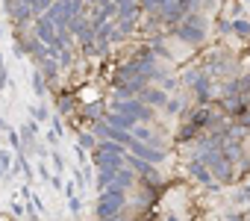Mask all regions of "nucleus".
Returning a JSON list of instances; mask_svg holds the SVG:
<instances>
[{
    "label": "nucleus",
    "mask_w": 250,
    "mask_h": 221,
    "mask_svg": "<svg viewBox=\"0 0 250 221\" xmlns=\"http://www.w3.org/2000/svg\"><path fill=\"white\" fill-rule=\"evenodd\" d=\"M229 30H232L235 36H241V39H247V36H250V24H247V21H232V24H229Z\"/></svg>",
    "instance_id": "27"
},
{
    "label": "nucleus",
    "mask_w": 250,
    "mask_h": 221,
    "mask_svg": "<svg viewBox=\"0 0 250 221\" xmlns=\"http://www.w3.org/2000/svg\"><path fill=\"white\" fill-rule=\"evenodd\" d=\"M56 62H59L62 68H68V65L74 62V56H71V50H68V47H62V50H56Z\"/></svg>",
    "instance_id": "30"
},
{
    "label": "nucleus",
    "mask_w": 250,
    "mask_h": 221,
    "mask_svg": "<svg viewBox=\"0 0 250 221\" xmlns=\"http://www.w3.org/2000/svg\"><path fill=\"white\" fill-rule=\"evenodd\" d=\"M118 30H121V36H130L133 30H136V15H130V18H124V15H118V24H115Z\"/></svg>",
    "instance_id": "22"
},
{
    "label": "nucleus",
    "mask_w": 250,
    "mask_h": 221,
    "mask_svg": "<svg viewBox=\"0 0 250 221\" xmlns=\"http://www.w3.org/2000/svg\"><path fill=\"white\" fill-rule=\"evenodd\" d=\"M115 3V9H118V15H124V18H130V15H136V0H112Z\"/></svg>",
    "instance_id": "20"
},
{
    "label": "nucleus",
    "mask_w": 250,
    "mask_h": 221,
    "mask_svg": "<svg viewBox=\"0 0 250 221\" xmlns=\"http://www.w3.org/2000/svg\"><path fill=\"white\" fill-rule=\"evenodd\" d=\"M133 183H136V174H133V168H124V165H121V168L115 171V180H112V186H118V189H124V192H127Z\"/></svg>",
    "instance_id": "16"
},
{
    "label": "nucleus",
    "mask_w": 250,
    "mask_h": 221,
    "mask_svg": "<svg viewBox=\"0 0 250 221\" xmlns=\"http://www.w3.org/2000/svg\"><path fill=\"white\" fill-rule=\"evenodd\" d=\"M139 100H142V103H147V106H165V103H168V94H165V88L145 86V88L139 91Z\"/></svg>",
    "instance_id": "10"
},
{
    "label": "nucleus",
    "mask_w": 250,
    "mask_h": 221,
    "mask_svg": "<svg viewBox=\"0 0 250 221\" xmlns=\"http://www.w3.org/2000/svg\"><path fill=\"white\" fill-rule=\"evenodd\" d=\"M159 12H162V21H165V24H180V21L186 18V12H183L177 3H165V6H159Z\"/></svg>",
    "instance_id": "17"
},
{
    "label": "nucleus",
    "mask_w": 250,
    "mask_h": 221,
    "mask_svg": "<svg viewBox=\"0 0 250 221\" xmlns=\"http://www.w3.org/2000/svg\"><path fill=\"white\" fill-rule=\"evenodd\" d=\"M39 177H42V183H50V177H53V174L47 171V165H44V162L39 165Z\"/></svg>",
    "instance_id": "38"
},
{
    "label": "nucleus",
    "mask_w": 250,
    "mask_h": 221,
    "mask_svg": "<svg viewBox=\"0 0 250 221\" xmlns=\"http://www.w3.org/2000/svg\"><path fill=\"white\" fill-rule=\"evenodd\" d=\"M50 186H53V189H62V177H59V174H56V177H50Z\"/></svg>",
    "instance_id": "42"
},
{
    "label": "nucleus",
    "mask_w": 250,
    "mask_h": 221,
    "mask_svg": "<svg viewBox=\"0 0 250 221\" xmlns=\"http://www.w3.org/2000/svg\"><path fill=\"white\" fill-rule=\"evenodd\" d=\"M0 171H3V174L12 171V154L9 151H0Z\"/></svg>",
    "instance_id": "29"
},
{
    "label": "nucleus",
    "mask_w": 250,
    "mask_h": 221,
    "mask_svg": "<svg viewBox=\"0 0 250 221\" xmlns=\"http://www.w3.org/2000/svg\"><path fill=\"white\" fill-rule=\"evenodd\" d=\"M68 206H71V212H80V209H83V200H80L77 195H71V198H68Z\"/></svg>",
    "instance_id": "35"
},
{
    "label": "nucleus",
    "mask_w": 250,
    "mask_h": 221,
    "mask_svg": "<svg viewBox=\"0 0 250 221\" xmlns=\"http://www.w3.org/2000/svg\"><path fill=\"white\" fill-rule=\"evenodd\" d=\"M221 106L227 109L229 115H241L244 109H247V97L244 94H224V100H221Z\"/></svg>",
    "instance_id": "12"
},
{
    "label": "nucleus",
    "mask_w": 250,
    "mask_h": 221,
    "mask_svg": "<svg viewBox=\"0 0 250 221\" xmlns=\"http://www.w3.org/2000/svg\"><path fill=\"white\" fill-rule=\"evenodd\" d=\"M235 118H238V124H235L238 130H250V112H247V109H244L241 115H235Z\"/></svg>",
    "instance_id": "32"
},
{
    "label": "nucleus",
    "mask_w": 250,
    "mask_h": 221,
    "mask_svg": "<svg viewBox=\"0 0 250 221\" xmlns=\"http://www.w3.org/2000/svg\"><path fill=\"white\" fill-rule=\"evenodd\" d=\"M50 162H53V168L62 174L65 171V159H62V154H50Z\"/></svg>",
    "instance_id": "34"
},
{
    "label": "nucleus",
    "mask_w": 250,
    "mask_h": 221,
    "mask_svg": "<svg viewBox=\"0 0 250 221\" xmlns=\"http://www.w3.org/2000/svg\"><path fill=\"white\" fill-rule=\"evenodd\" d=\"M33 115H36L39 121H47V118H50V115H47V109H44V106H33Z\"/></svg>",
    "instance_id": "36"
},
{
    "label": "nucleus",
    "mask_w": 250,
    "mask_h": 221,
    "mask_svg": "<svg viewBox=\"0 0 250 221\" xmlns=\"http://www.w3.org/2000/svg\"><path fill=\"white\" fill-rule=\"evenodd\" d=\"M39 65H42L44 80H56V74H59V62H56V56H44V59H39Z\"/></svg>",
    "instance_id": "18"
},
{
    "label": "nucleus",
    "mask_w": 250,
    "mask_h": 221,
    "mask_svg": "<svg viewBox=\"0 0 250 221\" xmlns=\"http://www.w3.org/2000/svg\"><path fill=\"white\" fill-rule=\"evenodd\" d=\"M36 133H39L36 121H27V124H24V142H27V145H33V142H36Z\"/></svg>",
    "instance_id": "28"
},
{
    "label": "nucleus",
    "mask_w": 250,
    "mask_h": 221,
    "mask_svg": "<svg viewBox=\"0 0 250 221\" xmlns=\"http://www.w3.org/2000/svg\"><path fill=\"white\" fill-rule=\"evenodd\" d=\"M47 18L53 21V27H68V21H71L68 0H56V3H50V9H47Z\"/></svg>",
    "instance_id": "8"
},
{
    "label": "nucleus",
    "mask_w": 250,
    "mask_h": 221,
    "mask_svg": "<svg viewBox=\"0 0 250 221\" xmlns=\"http://www.w3.org/2000/svg\"><path fill=\"white\" fill-rule=\"evenodd\" d=\"M174 3H177L183 12H194V9L200 6V0H174Z\"/></svg>",
    "instance_id": "31"
},
{
    "label": "nucleus",
    "mask_w": 250,
    "mask_h": 221,
    "mask_svg": "<svg viewBox=\"0 0 250 221\" xmlns=\"http://www.w3.org/2000/svg\"><path fill=\"white\" fill-rule=\"evenodd\" d=\"M12 212H15V215H24V203H21V200H12Z\"/></svg>",
    "instance_id": "41"
},
{
    "label": "nucleus",
    "mask_w": 250,
    "mask_h": 221,
    "mask_svg": "<svg viewBox=\"0 0 250 221\" xmlns=\"http://www.w3.org/2000/svg\"><path fill=\"white\" fill-rule=\"evenodd\" d=\"M191 86H194V94H197V100H200V103H209V100H212V94H215V86H212L209 74H197Z\"/></svg>",
    "instance_id": "9"
},
{
    "label": "nucleus",
    "mask_w": 250,
    "mask_h": 221,
    "mask_svg": "<svg viewBox=\"0 0 250 221\" xmlns=\"http://www.w3.org/2000/svg\"><path fill=\"white\" fill-rule=\"evenodd\" d=\"M115 171H118V168H115ZM115 171H112V168H97V180H94V183H97V189H100V192H103L106 186H112Z\"/></svg>",
    "instance_id": "21"
},
{
    "label": "nucleus",
    "mask_w": 250,
    "mask_h": 221,
    "mask_svg": "<svg viewBox=\"0 0 250 221\" xmlns=\"http://www.w3.org/2000/svg\"><path fill=\"white\" fill-rule=\"evenodd\" d=\"M6 139H9V145H12V151H15V154H21V151H24V142H21V136H18V130H12V127H6Z\"/></svg>",
    "instance_id": "23"
},
{
    "label": "nucleus",
    "mask_w": 250,
    "mask_h": 221,
    "mask_svg": "<svg viewBox=\"0 0 250 221\" xmlns=\"http://www.w3.org/2000/svg\"><path fill=\"white\" fill-rule=\"evenodd\" d=\"M85 3H91V6H97V3H100V0H85Z\"/></svg>",
    "instance_id": "48"
},
{
    "label": "nucleus",
    "mask_w": 250,
    "mask_h": 221,
    "mask_svg": "<svg viewBox=\"0 0 250 221\" xmlns=\"http://www.w3.org/2000/svg\"><path fill=\"white\" fill-rule=\"evenodd\" d=\"M6 83H9V74H6V65H3V59H0V88H6Z\"/></svg>",
    "instance_id": "37"
},
{
    "label": "nucleus",
    "mask_w": 250,
    "mask_h": 221,
    "mask_svg": "<svg viewBox=\"0 0 250 221\" xmlns=\"http://www.w3.org/2000/svg\"><path fill=\"white\" fill-rule=\"evenodd\" d=\"M106 124H112V127H118V130H133L136 127V121L130 118V115H124V112H106Z\"/></svg>",
    "instance_id": "14"
},
{
    "label": "nucleus",
    "mask_w": 250,
    "mask_h": 221,
    "mask_svg": "<svg viewBox=\"0 0 250 221\" xmlns=\"http://www.w3.org/2000/svg\"><path fill=\"white\" fill-rule=\"evenodd\" d=\"M6 12H9V18L15 21V27L21 30V27H27L33 18H36V12L24 3V0H6Z\"/></svg>",
    "instance_id": "6"
},
{
    "label": "nucleus",
    "mask_w": 250,
    "mask_h": 221,
    "mask_svg": "<svg viewBox=\"0 0 250 221\" xmlns=\"http://www.w3.org/2000/svg\"><path fill=\"white\" fill-rule=\"evenodd\" d=\"M33 24H36V39H39L42 44H53V39H56V27H53V21H50L47 15H36Z\"/></svg>",
    "instance_id": "7"
},
{
    "label": "nucleus",
    "mask_w": 250,
    "mask_h": 221,
    "mask_svg": "<svg viewBox=\"0 0 250 221\" xmlns=\"http://www.w3.org/2000/svg\"><path fill=\"white\" fill-rule=\"evenodd\" d=\"M62 192H65V198L77 195V189H74V183H71V180H68V183H62Z\"/></svg>",
    "instance_id": "39"
},
{
    "label": "nucleus",
    "mask_w": 250,
    "mask_h": 221,
    "mask_svg": "<svg viewBox=\"0 0 250 221\" xmlns=\"http://www.w3.org/2000/svg\"><path fill=\"white\" fill-rule=\"evenodd\" d=\"M6 127H9V124H6L3 118H0V133H6Z\"/></svg>",
    "instance_id": "44"
},
{
    "label": "nucleus",
    "mask_w": 250,
    "mask_h": 221,
    "mask_svg": "<svg viewBox=\"0 0 250 221\" xmlns=\"http://www.w3.org/2000/svg\"><path fill=\"white\" fill-rule=\"evenodd\" d=\"M227 221H244V218H241V215H229Z\"/></svg>",
    "instance_id": "45"
},
{
    "label": "nucleus",
    "mask_w": 250,
    "mask_h": 221,
    "mask_svg": "<svg viewBox=\"0 0 250 221\" xmlns=\"http://www.w3.org/2000/svg\"><path fill=\"white\" fill-rule=\"evenodd\" d=\"M177 36H180L183 42H188V44H197V42H203V39H206V33H203V18H200V15H191V12H186L183 24L177 27Z\"/></svg>",
    "instance_id": "4"
},
{
    "label": "nucleus",
    "mask_w": 250,
    "mask_h": 221,
    "mask_svg": "<svg viewBox=\"0 0 250 221\" xmlns=\"http://www.w3.org/2000/svg\"><path fill=\"white\" fill-rule=\"evenodd\" d=\"M94 39L97 42H106V44H112V42H121V30L115 27V24H103V27H97V33H94Z\"/></svg>",
    "instance_id": "15"
},
{
    "label": "nucleus",
    "mask_w": 250,
    "mask_h": 221,
    "mask_svg": "<svg viewBox=\"0 0 250 221\" xmlns=\"http://www.w3.org/2000/svg\"><path fill=\"white\" fill-rule=\"evenodd\" d=\"M197 159L221 180V183H232V168H229V162L218 154V148H212V145H206V148H200V154H197Z\"/></svg>",
    "instance_id": "1"
},
{
    "label": "nucleus",
    "mask_w": 250,
    "mask_h": 221,
    "mask_svg": "<svg viewBox=\"0 0 250 221\" xmlns=\"http://www.w3.org/2000/svg\"><path fill=\"white\" fill-rule=\"evenodd\" d=\"M88 27V18L83 15V12H77V15H71V21H68V33L71 36H80L83 30Z\"/></svg>",
    "instance_id": "19"
},
{
    "label": "nucleus",
    "mask_w": 250,
    "mask_h": 221,
    "mask_svg": "<svg viewBox=\"0 0 250 221\" xmlns=\"http://www.w3.org/2000/svg\"><path fill=\"white\" fill-rule=\"evenodd\" d=\"M24 3L36 12V15H42V12H47L50 9V3H53V0H24Z\"/></svg>",
    "instance_id": "24"
},
{
    "label": "nucleus",
    "mask_w": 250,
    "mask_h": 221,
    "mask_svg": "<svg viewBox=\"0 0 250 221\" xmlns=\"http://www.w3.org/2000/svg\"><path fill=\"white\" fill-rule=\"evenodd\" d=\"M100 221H127V218H121V215H112V218H100Z\"/></svg>",
    "instance_id": "43"
},
{
    "label": "nucleus",
    "mask_w": 250,
    "mask_h": 221,
    "mask_svg": "<svg viewBox=\"0 0 250 221\" xmlns=\"http://www.w3.org/2000/svg\"><path fill=\"white\" fill-rule=\"evenodd\" d=\"M115 112H124L130 115L133 121H153V109L147 103H142L139 97H130V100H115Z\"/></svg>",
    "instance_id": "3"
},
{
    "label": "nucleus",
    "mask_w": 250,
    "mask_h": 221,
    "mask_svg": "<svg viewBox=\"0 0 250 221\" xmlns=\"http://www.w3.org/2000/svg\"><path fill=\"white\" fill-rule=\"evenodd\" d=\"M188 174H191L197 183H203V186H212V180H215V177H212V171H209L200 159H191V162H188Z\"/></svg>",
    "instance_id": "13"
},
{
    "label": "nucleus",
    "mask_w": 250,
    "mask_h": 221,
    "mask_svg": "<svg viewBox=\"0 0 250 221\" xmlns=\"http://www.w3.org/2000/svg\"><path fill=\"white\" fill-rule=\"evenodd\" d=\"M194 136H197V127L188 121V124H183V130H180V136H177V139H180V142H191Z\"/></svg>",
    "instance_id": "26"
},
{
    "label": "nucleus",
    "mask_w": 250,
    "mask_h": 221,
    "mask_svg": "<svg viewBox=\"0 0 250 221\" xmlns=\"http://www.w3.org/2000/svg\"><path fill=\"white\" fill-rule=\"evenodd\" d=\"M80 145H83V148H91V151H94V148H97V139H94L91 133H83V136H80Z\"/></svg>",
    "instance_id": "33"
},
{
    "label": "nucleus",
    "mask_w": 250,
    "mask_h": 221,
    "mask_svg": "<svg viewBox=\"0 0 250 221\" xmlns=\"http://www.w3.org/2000/svg\"><path fill=\"white\" fill-rule=\"evenodd\" d=\"M156 3H159V6H165V3H174V0H156Z\"/></svg>",
    "instance_id": "46"
},
{
    "label": "nucleus",
    "mask_w": 250,
    "mask_h": 221,
    "mask_svg": "<svg viewBox=\"0 0 250 221\" xmlns=\"http://www.w3.org/2000/svg\"><path fill=\"white\" fill-rule=\"evenodd\" d=\"M165 221H180V218H177V215H168V218H165Z\"/></svg>",
    "instance_id": "47"
},
{
    "label": "nucleus",
    "mask_w": 250,
    "mask_h": 221,
    "mask_svg": "<svg viewBox=\"0 0 250 221\" xmlns=\"http://www.w3.org/2000/svg\"><path fill=\"white\" fill-rule=\"evenodd\" d=\"M165 106H168V112H174V115H177V112H180V106H183V103H180V100H168Z\"/></svg>",
    "instance_id": "40"
},
{
    "label": "nucleus",
    "mask_w": 250,
    "mask_h": 221,
    "mask_svg": "<svg viewBox=\"0 0 250 221\" xmlns=\"http://www.w3.org/2000/svg\"><path fill=\"white\" fill-rule=\"evenodd\" d=\"M94 162H97V168H121L124 165V156L121 154H112V151H97L94 148Z\"/></svg>",
    "instance_id": "11"
},
{
    "label": "nucleus",
    "mask_w": 250,
    "mask_h": 221,
    "mask_svg": "<svg viewBox=\"0 0 250 221\" xmlns=\"http://www.w3.org/2000/svg\"><path fill=\"white\" fill-rule=\"evenodd\" d=\"M33 91H36L39 97H44V91H47V86H44V77H42V71H36V74H33Z\"/></svg>",
    "instance_id": "25"
},
{
    "label": "nucleus",
    "mask_w": 250,
    "mask_h": 221,
    "mask_svg": "<svg viewBox=\"0 0 250 221\" xmlns=\"http://www.w3.org/2000/svg\"><path fill=\"white\" fill-rule=\"evenodd\" d=\"M124 203H127V192L118 189V186H106L100 200H97V218H112V215H121Z\"/></svg>",
    "instance_id": "2"
},
{
    "label": "nucleus",
    "mask_w": 250,
    "mask_h": 221,
    "mask_svg": "<svg viewBox=\"0 0 250 221\" xmlns=\"http://www.w3.org/2000/svg\"><path fill=\"white\" fill-rule=\"evenodd\" d=\"M127 154H133V156H139V159H145V162H165V151L162 148H156V145H147V142H139V139H130V145H127Z\"/></svg>",
    "instance_id": "5"
}]
</instances>
